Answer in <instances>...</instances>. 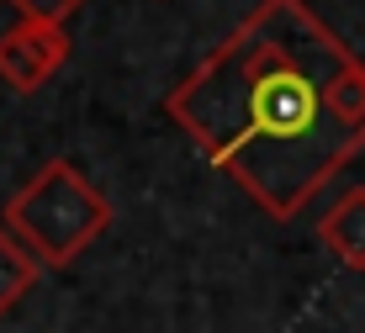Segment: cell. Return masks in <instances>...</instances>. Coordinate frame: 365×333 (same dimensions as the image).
I'll return each mask as SVG.
<instances>
[{"instance_id": "obj_1", "label": "cell", "mask_w": 365, "mask_h": 333, "mask_svg": "<svg viewBox=\"0 0 365 333\" xmlns=\"http://www.w3.org/2000/svg\"><path fill=\"white\" fill-rule=\"evenodd\" d=\"M165 117L292 222L365 148V58L307 0H259L165 96Z\"/></svg>"}, {"instance_id": "obj_2", "label": "cell", "mask_w": 365, "mask_h": 333, "mask_svg": "<svg viewBox=\"0 0 365 333\" xmlns=\"http://www.w3.org/2000/svg\"><path fill=\"white\" fill-rule=\"evenodd\" d=\"M6 233L32 254L43 270H64L111 227V201L74 170L69 159H48L32 180L6 201Z\"/></svg>"}, {"instance_id": "obj_3", "label": "cell", "mask_w": 365, "mask_h": 333, "mask_svg": "<svg viewBox=\"0 0 365 333\" xmlns=\"http://www.w3.org/2000/svg\"><path fill=\"white\" fill-rule=\"evenodd\" d=\"M69 53H74V43H69L64 27H48V21L21 16L16 27L0 32V80H6L16 96H37L69 63Z\"/></svg>"}, {"instance_id": "obj_4", "label": "cell", "mask_w": 365, "mask_h": 333, "mask_svg": "<svg viewBox=\"0 0 365 333\" xmlns=\"http://www.w3.org/2000/svg\"><path fill=\"white\" fill-rule=\"evenodd\" d=\"M318 243L344 270H365V185L344 190V196L318 217Z\"/></svg>"}, {"instance_id": "obj_5", "label": "cell", "mask_w": 365, "mask_h": 333, "mask_svg": "<svg viewBox=\"0 0 365 333\" xmlns=\"http://www.w3.org/2000/svg\"><path fill=\"white\" fill-rule=\"evenodd\" d=\"M37 275H43V265H37L32 254L6 233V222H0V317L37 286Z\"/></svg>"}, {"instance_id": "obj_6", "label": "cell", "mask_w": 365, "mask_h": 333, "mask_svg": "<svg viewBox=\"0 0 365 333\" xmlns=\"http://www.w3.org/2000/svg\"><path fill=\"white\" fill-rule=\"evenodd\" d=\"M27 21H48V27H69V16L85 6V0H11Z\"/></svg>"}]
</instances>
